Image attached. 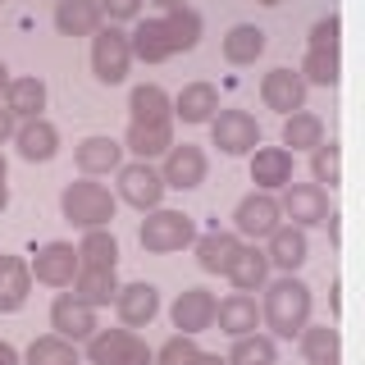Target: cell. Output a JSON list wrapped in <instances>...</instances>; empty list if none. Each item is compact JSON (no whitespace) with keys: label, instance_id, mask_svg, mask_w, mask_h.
I'll list each match as a JSON object with an SVG mask.
<instances>
[{"label":"cell","instance_id":"cell-19","mask_svg":"<svg viewBox=\"0 0 365 365\" xmlns=\"http://www.w3.org/2000/svg\"><path fill=\"white\" fill-rule=\"evenodd\" d=\"M55 23H60V32H68V37H87V32L101 28V5L96 0H60Z\"/></svg>","mask_w":365,"mask_h":365},{"label":"cell","instance_id":"cell-31","mask_svg":"<svg viewBox=\"0 0 365 365\" xmlns=\"http://www.w3.org/2000/svg\"><path fill=\"white\" fill-rule=\"evenodd\" d=\"M128 110H133V123H169V96H165V87H155V83L137 87L133 101H128Z\"/></svg>","mask_w":365,"mask_h":365},{"label":"cell","instance_id":"cell-36","mask_svg":"<svg viewBox=\"0 0 365 365\" xmlns=\"http://www.w3.org/2000/svg\"><path fill=\"white\" fill-rule=\"evenodd\" d=\"M28 365H78V351H73V342L68 338H37L28 347Z\"/></svg>","mask_w":365,"mask_h":365},{"label":"cell","instance_id":"cell-44","mask_svg":"<svg viewBox=\"0 0 365 365\" xmlns=\"http://www.w3.org/2000/svg\"><path fill=\"white\" fill-rule=\"evenodd\" d=\"M0 365H19V351L9 342H0Z\"/></svg>","mask_w":365,"mask_h":365},{"label":"cell","instance_id":"cell-35","mask_svg":"<svg viewBox=\"0 0 365 365\" xmlns=\"http://www.w3.org/2000/svg\"><path fill=\"white\" fill-rule=\"evenodd\" d=\"M128 146L146 160V155L169 151V146H174V133H169V123H133V128H128Z\"/></svg>","mask_w":365,"mask_h":365},{"label":"cell","instance_id":"cell-30","mask_svg":"<svg viewBox=\"0 0 365 365\" xmlns=\"http://www.w3.org/2000/svg\"><path fill=\"white\" fill-rule=\"evenodd\" d=\"M187 123H205L215 110H220V91H215L210 83H192V87H182V96H178V106H174Z\"/></svg>","mask_w":365,"mask_h":365},{"label":"cell","instance_id":"cell-20","mask_svg":"<svg viewBox=\"0 0 365 365\" xmlns=\"http://www.w3.org/2000/svg\"><path fill=\"white\" fill-rule=\"evenodd\" d=\"M46 106V83L41 78H14L5 87V110L9 114H23V119H37Z\"/></svg>","mask_w":365,"mask_h":365},{"label":"cell","instance_id":"cell-18","mask_svg":"<svg viewBox=\"0 0 365 365\" xmlns=\"http://www.w3.org/2000/svg\"><path fill=\"white\" fill-rule=\"evenodd\" d=\"M228 279H233V288H242V292H251V288H260L265 283V274H269V260H265V251H256V247H237V256L228 260Z\"/></svg>","mask_w":365,"mask_h":365},{"label":"cell","instance_id":"cell-24","mask_svg":"<svg viewBox=\"0 0 365 365\" xmlns=\"http://www.w3.org/2000/svg\"><path fill=\"white\" fill-rule=\"evenodd\" d=\"M119 292V279H114V269H96V265H83L78 269V302L83 306H106L110 297Z\"/></svg>","mask_w":365,"mask_h":365},{"label":"cell","instance_id":"cell-25","mask_svg":"<svg viewBox=\"0 0 365 365\" xmlns=\"http://www.w3.org/2000/svg\"><path fill=\"white\" fill-rule=\"evenodd\" d=\"M302 351H306V361L311 365H338L342 361V347H338V329H329V324H306L302 329Z\"/></svg>","mask_w":365,"mask_h":365},{"label":"cell","instance_id":"cell-22","mask_svg":"<svg viewBox=\"0 0 365 365\" xmlns=\"http://www.w3.org/2000/svg\"><path fill=\"white\" fill-rule=\"evenodd\" d=\"M55 146H60V133H55V123L28 119V123L19 128V151H23V160H51Z\"/></svg>","mask_w":365,"mask_h":365},{"label":"cell","instance_id":"cell-29","mask_svg":"<svg viewBox=\"0 0 365 365\" xmlns=\"http://www.w3.org/2000/svg\"><path fill=\"white\" fill-rule=\"evenodd\" d=\"M237 237L233 233H205L201 242H197V260H201V269L205 274H224L228 269V260L237 256Z\"/></svg>","mask_w":365,"mask_h":365},{"label":"cell","instance_id":"cell-42","mask_svg":"<svg viewBox=\"0 0 365 365\" xmlns=\"http://www.w3.org/2000/svg\"><path fill=\"white\" fill-rule=\"evenodd\" d=\"M101 9H106L110 19H133L137 9H142V0H96Z\"/></svg>","mask_w":365,"mask_h":365},{"label":"cell","instance_id":"cell-4","mask_svg":"<svg viewBox=\"0 0 365 365\" xmlns=\"http://www.w3.org/2000/svg\"><path fill=\"white\" fill-rule=\"evenodd\" d=\"M128 60H133L128 32L101 28L96 41H91V64H96V78H101V83H123V78H128Z\"/></svg>","mask_w":365,"mask_h":365},{"label":"cell","instance_id":"cell-15","mask_svg":"<svg viewBox=\"0 0 365 365\" xmlns=\"http://www.w3.org/2000/svg\"><path fill=\"white\" fill-rule=\"evenodd\" d=\"M279 210H288L292 224H319L329 215V197L319 187H311V182H302V187H292V182H288V197H283Z\"/></svg>","mask_w":365,"mask_h":365},{"label":"cell","instance_id":"cell-46","mask_svg":"<svg viewBox=\"0 0 365 365\" xmlns=\"http://www.w3.org/2000/svg\"><path fill=\"white\" fill-rule=\"evenodd\" d=\"M9 205V187H5V178H0V210Z\"/></svg>","mask_w":365,"mask_h":365},{"label":"cell","instance_id":"cell-1","mask_svg":"<svg viewBox=\"0 0 365 365\" xmlns=\"http://www.w3.org/2000/svg\"><path fill=\"white\" fill-rule=\"evenodd\" d=\"M311 319V288L302 279H279L265 292V324L279 338H297Z\"/></svg>","mask_w":365,"mask_h":365},{"label":"cell","instance_id":"cell-10","mask_svg":"<svg viewBox=\"0 0 365 365\" xmlns=\"http://www.w3.org/2000/svg\"><path fill=\"white\" fill-rule=\"evenodd\" d=\"M37 283H51V288H64V283H73L78 274V251L68 242H46L37 251Z\"/></svg>","mask_w":365,"mask_h":365},{"label":"cell","instance_id":"cell-48","mask_svg":"<svg viewBox=\"0 0 365 365\" xmlns=\"http://www.w3.org/2000/svg\"><path fill=\"white\" fill-rule=\"evenodd\" d=\"M5 87H9V68L0 64V91H5Z\"/></svg>","mask_w":365,"mask_h":365},{"label":"cell","instance_id":"cell-26","mask_svg":"<svg viewBox=\"0 0 365 365\" xmlns=\"http://www.w3.org/2000/svg\"><path fill=\"white\" fill-rule=\"evenodd\" d=\"M265 260H274L279 269H297L306 260V233H302V228H274Z\"/></svg>","mask_w":365,"mask_h":365},{"label":"cell","instance_id":"cell-34","mask_svg":"<svg viewBox=\"0 0 365 365\" xmlns=\"http://www.w3.org/2000/svg\"><path fill=\"white\" fill-rule=\"evenodd\" d=\"M78 260H83V265H96V269H114V260H119V242H114L106 228H87L83 247H78Z\"/></svg>","mask_w":365,"mask_h":365},{"label":"cell","instance_id":"cell-49","mask_svg":"<svg viewBox=\"0 0 365 365\" xmlns=\"http://www.w3.org/2000/svg\"><path fill=\"white\" fill-rule=\"evenodd\" d=\"M0 178H5V155H0Z\"/></svg>","mask_w":365,"mask_h":365},{"label":"cell","instance_id":"cell-8","mask_svg":"<svg viewBox=\"0 0 365 365\" xmlns=\"http://www.w3.org/2000/svg\"><path fill=\"white\" fill-rule=\"evenodd\" d=\"M260 96H265L269 110H283V114H297L306 101V78L292 73V68H269L265 83H260Z\"/></svg>","mask_w":365,"mask_h":365},{"label":"cell","instance_id":"cell-39","mask_svg":"<svg viewBox=\"0 0 365 365\" xmlns=\"http://www.w3.org/2000/svg\"><path fill=\"white\" fill-rule=\"evenodd\" d=\"M311 169H315V178H319V182H329V187H334V182H342V151H338L334 142H329V146L319 142V146H315Z\"/></svg>","mask_w":365,"mask_h":365},{"label":"cell","instance_id":"cell-28","mask_svg":"<svg viewBox=\"0 0 365 365\" xmlns=\"http://www.w3.org/2000/svg\"><path fill=\"white\" fill-rule=\"evenodd\" d=\"M119 151L123 146L114 137H87V142H78V165H83V174H106V169H119Z\"/></svg>","mask_w":365,"mask_h":365},{"label":"cell","instance_id":"cell-7","mask_svg":"<svg viewBox=\"0 0 365 365\" xmlns=\"http://www.w3.org/2000/svg\"><path fill=\"white\" fill-rule=\"evenodd\" d=\"M119 197L137 205V210H155L160 197H165V178L155 174L146 160H137V165H123L119 169Z\"/></svg>","mask_w":365,"mask_h":365},{"label":"cell","instance_id":"cell-33","mask_svg":"<svg viewBox=\"0 0 365 365\" xmlns=\"http://www.w3.org/2000/svg\"><path fill=\"white\" fill-rule=\"evenodd\" d=\"M283 142L292 146V151H315L319 142H324V123L315 119V114H288V123H283Z\"/></svg>","mask_w":365,"mask_h":365},{"label":"cell","instance_id":"cell-17","mask_svg":"<svg viewBox=\"0 0 365 365\" xmlns=\"http://www.w3.org/2000/svg\"><path fill=\"white\" fill-rule=\"evenodd\" d=\"M28 283L32 274L19 256H0V311H19L28 302Z\"/></svg>","mask_w":365,"mask_h":365},{"label":"cell","instance_id":"cell-13","mask_svg":"<svg viewBox=\"0 0 365 365\" xmlns=\"http://www.w3.org/2000/svg\"><path fill=\"white\" fill-rule=\"evenodd\" d=\"M279 215H283L279 201L260 192V197H247L242 205H237V228H242L247 237H269L274 228H279Z\"/></svg>","mask_w":365,"mask_h":365},{"label":"cell","instance_id":"cell-51","mask_svg":"<svg viewBox=\"0 0 365 365\" xmlns=\"http://www.w3.org/2000/svg\"><path fill=\"white\" fill-rule=\"evenodd\" d=\"M269 365H274V361H269Z\"/></svg>","mask_w":365,"mask_h":365},{"label":"cell","instance_id":"cell-41","mask_svg":"<svg viewBox=\"0 0 365 365\" xmlns=\"http://www.w3.org/2000/svg\"><path fill=\"white\" fill-rule=\"evenodd\" d=\"M338 28H342V23H338L334 14L319 19L315 32H311V51H338Z\"/></svg>","mask_w":365,"mask_h":365},{"label":"cell","instance_id":"cell-12","mask_svg":"<svg viewBox=\"0 0 365 365\" xmlns=\"http://www.w3.org/2000/svg\"><path fill=\"white\" fill-rule=\"evenodd\" d=\"M51 324L60 329V338H68V342L96 334V315H91V306H83L78 297H60V302L51 306Z\"/></svg>","mask_w":365,"mask_h":365},{"label":"cell","instance_id":"cell-14","mask_svg":"<svg viewBox=\"0 0 365 365\" xmlns=\"http://www.w3.org/2000/svg\"><path fill=\"white\" fill-rule=\"evenodd\" d=\"M114 302H119L123 324H151L155 311H160V297H155L151 283H128V288L114 292Z\"/></svg>","mask_w":365,"mask_h":365},{"label":"cell","instance_id":"cell-38","mask_svg":"<svg viewBox=\"0 0 365 365\" xmlns=\"http://www.w3.org/2000/svg\"><path fill=\"white\" fill-rule=\"evenodd\" d=\"M302 73L311 78V83H319V87H334L338 83V51H311Z\"/></svg>","mask_w":365,"mask_h":365},{"label":"cell","instance_id":"cell-6","mask_svg":"<svg viewBox=\"0 0 365 365\" xmlns=\"http://www.w3.org/2000/svg\"><path fill=\"white\" fill-rule=\"evenodd\" d=\"M210 137H215V146H220L224 155H247V151L260 146V128H256V119H251L247 110H224L220 119L210 123Z\"/></svg>","mask_w":365,"mask_h":365},{"label":"cell","instance_id":"cell-27","mask_svg":"<svg viewBox=\"0 0 365 365\" xmlns=\"http://www.w3.org/2000/svg\"><path fill=\"white\" fill-rule=\"evenodd\" d=\"M128 51L137 55V60H146V64H160V60H169V41H165V28H160V19H146V23H137V32L128 37Z\"/></svg>","mask_w":365,"mask_h":365},{"label":"cell","instance_id":"cell-3","mask_svg":"<svg viewBox=\"0 0 365 365\" xmlns=\"http://www.w3.org/2000/svg\"><path fill=\"white\" fill-rule=\"evenodd\" d=\"M91 365H155V356L146 351V342H137L128 329H106L91 338L87 347Z\"/></svg>","mask_w":365,"mask_h":365},{"label":"cell","instance_id":"cell-23","mask_svg":"<svg viewBox=\"0 0 365 365\" xmlns=\"http://www.w3.org/2000/svg\"><path fill=\"white\" fill-rule=\"evenodd\" d=\"M215 315H220V329L228 338H242V334H256V302H251V297H228L224 306H215Z\"/></svg>","mask_w":365,"mask_h":365},{"label":"cell","instance_id":"cell-47","mask_svg":"<svg viewBox=\"0 0 365 365\" xmlns=\"http://www.w3.org/2000/svg\"><path fill=\"white\" fill-rule=\"evenodd\" d=\"M160 9H182V0H155Z\"/></svg>","mask_w":365,"mask_h":365},{"label":"cell","instance_id":"cell-16","mask_svg":"<svg viewBox=\"0 0 365 365\" xmlns=\"http://www.w3.org/2000/svg\"><path fill=\"white\" fill-rule=\"evenodd\" d=\"M251 178H256L260 187H283V182H292V151H283V146L256 151V160H251Z\"/></svg>","mask_w":365,"mask_h":365},{"label":"cell","instance_id":"cell-21","mask_svg":"<svg viewBox=\"0 0 365 365\" xmlns=\"http://www.w3.org/2000/svg\"><path fill=\"white\" fill-rule=\"evenodd\" d=\"M160 28H165L169 51H192V46L201 41V14L197 9H169V14L160 19Z\"/></svg>","mask_w":365,"mask_h":365},{"label":"cell","instance_id":"cell-5","mask_svg":"<svg viewBox=\"0 0 365 365\" xmlns=\"http://www.w3.org/2000/svg\"><path fill=\"white\" fill-rule=\"evenodd\" d=\"M192 242V220L182 210H151L142 224V247L146 251H178Z\"/></svg>","mask_w":365,"mask_h":365},{"label":"cell","instance_id":"cell-11","mask_svg":"<svg viewBox=\"0 0 365 365\" xmlns=\"http://www.w3.org/2000/svg\"><path fill=\"white\" fill-rule=\"evenodd\" d=\"M215 324V297L205 288H187L178 292L174 302V329H182V334H201V329Z\"/></svg>","mask_w":365,"mask_h":365},{"label":"cell","instance_id":"cell-32","mask_svg":"<svg viewBox=\"0 0 365 365\" xmlns=\"http://www.w3.org/2000/svg\"><path fill=\"white\" fill-rule=\"evenodd\" d=\"M260 51H265V32H260L256 23H237V28L224 37V55L233 64H251Z\"/></svg>","mask_w":365,"mask_h":365},{"label":"cell","instance_id":"cell-9","mask_svg":"<svg viewBox=\"0 0 365 365\" xmlns=\"http://www.w3.org/2000/svg\"><path fill=\"white\" fill-rule=\"evenodd\" d=\"M165 187H197V182L205 178V155H201V146H169V155H165Z\"/></svg>","mask_w":365,"mask_h":365},{"label":"cell","instance_id":"cell-2","mask_svg":"<svg viewBox=\"0 0 365 365\" xmlns=\"http://www.w3.org/2000/svg\"><path fill=\"white\" fill-rule=\"evenodd\" d=\"M60 205H64V220L78 224V228H106L114 220V197L101 187V182H87V178L68 182Z\"/></svg>","mask_w":365,"mask_h":365},{"label":"cell","instance_id":"cell-37","mask_svg":"<svg viewBox=\"0 0 365 365\" xmlns=\"http://www.w3.org/2000/svg\"><path fill=\"white\" fill-rule=\"evenodd\" d=\"M233 365H269L274 361V342L260 338V334H242L233 338V356H228Z\"/></svg>","mask_w":365,"mask_h":365},{"label":"cell","instance_id":"cell-45","mask_svg":"<svg viewBox=\"0 0 365 365\" xmlns=\"http://www.w3.org/2000/svg\"><path fill=\"white\" fill-rule=\"evenodd\" d=\"M192 365H228L224 356H210V351H197V361H192Z\"/></svg>","mask_w":365,"mask_h":365},{"label":"cell","instance_id":"cell-50","mask_svg":"<svg viewBox=\"0 0 365 365\" xmlns=\"http://www.w3.org/2000/svg\"><path fill=\"white\" fill-rule=\"evenodd\" d=\"M260 5H279V0H260Z\"/></svg>","mask_w":365,"mask_h":365},{"label":"cell","instance_id":"cell-40","mask_svg":"<svg viewBox=\"0 0 365 365\" xmlns=\"http://www.w3.org/2000/svg\"><path fill=\"white\" fill-rule=\"evenodd\" d=\"M160 365H192L197 361V342H192V334H178V338H169L165 347H160Z\"/></svg>","mask_w":365,"mask_h":365},{"label":"cell","instance_id":"cell-43","mask_svg":"<svg viewBox=\"0 0 365 365\" xmlns=\"http://www.w3.org/2000/svg\"><path fill=\"white\" fill-rule=\"evenodd\" d=\"M9 133H14V114H9L5 106H0V142H5Z\"/></svg>","mask_w":365,"mask_h":365}]
</instances>
